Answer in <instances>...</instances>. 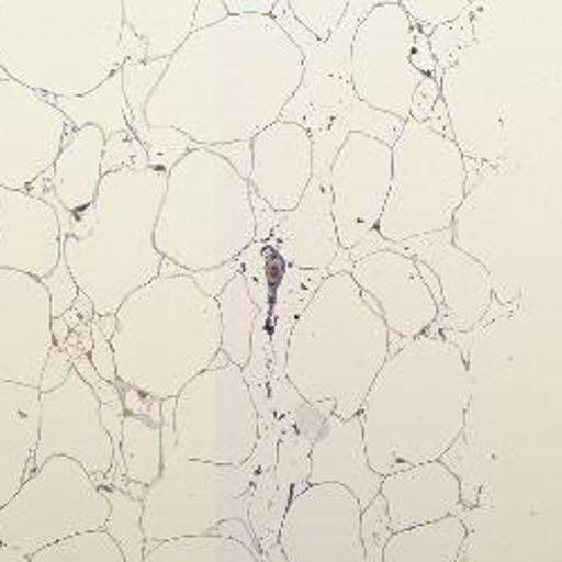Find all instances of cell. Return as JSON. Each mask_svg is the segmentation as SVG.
Segmentation results:
<instances>
[{"label":"cell","mask_w":562,"mask_h":562,"mask_svg":"<svg viewBox=\"0 0 562 562\" xmlns=\"http://www.w3.org/2000/svg\"><path fill=\"white\" fill-rule=\"evenodd\" d=\"M379 495L385 502L390 529L396 533L457 513L461 482L441 459H435L385 475Z\"/></svg>","instance_id":"cb8c5ba5"},{"label":"cell","mask_w":562,"mask_h":562,"mask_svg":"<svg viewBox=\"0 0 562 562\" xmlns=\"http://www.w3.org/2000/svg\"><path fill=\"white\" fill-rule=\"evenodd\" d=\"M439 98H441L439 81L435 79V75H426V79L416 86L414 95H412L409 117L416 122H428Z\"/></svg>","instance_id":"7dc6e473"},{"label":"cell","mask_w":562,"mask_h":562,"mask_svg":"<svg viewBox=\"0 0 562 562\" xmlns=\"http://www.w3.org/2000/svg\"><path fill=\"white\" fill-rule=\"evenodd\" d=\"M167 173L160 169L104 173L95 201L70 214L61 255L95 315H113L139 286L160 274L154 232Z\"/></svg>","instance_id":"277c9868"},{"label":"cell","mask_w":562,"mask_h":562,"mask_svg":"<svg viewBox=\"0 0 562 562\" xmlns=\"http://www.w3.org/2000/svg\"><path fill=\"white\" fill-rule=\"evenodd\" d=\"M349 274L392 336L412 340L437 324L439 306L414 257L387 248L376 250L356 259Z\"/></svg>","instance_id":"ac0fdd59"},{"label":"cell","mask_w":562,"mask_h":562,"mask_svg":"<svg viewBox=\"0 0 562 562\" xmlns=\"http://www.w3.org/2000/svg\"><path fill=\"white\" fill-rule=\"evenodd\" d=\"M468 529L457 513L396 531L387 538L383 562H457L465 544Z\"/></svg>","instance_id":"f1b7e54d"},{"label":"cell","mask_w":562,"mask_h":562,"mask_svg":"<svg viewBox=\"0 0 562 562\" xmlns=\"http://www.w3.org/2000/svg\"><path fill=\"white\" fill-rule=\"evenodd\" d=\"M216 304L221 315V351L229 362L246 369L252 360V334L259 306L248 291L244 270L227 281Z\"/></svg>","instance_id":"1f68e13d"},{"label":"cell","mask_w":562,"mask_h":562,"mask_svg":"<svg viewBox=\"0 0 562 562\" xmlns=\"http://www.w3.org/2000/svg\"><path fill=\"white\" fill-rule=\"evenodd\" d=\"M61 246V223L48 201L0 187V270L43 279L59 263Z\"/></svg>","instance_id":"7402d4cb"},{"label":"cell","mask_w":562,"mask_h":562,"mask_svg":"<svg viewBox=\"0 0 562 562\" xmlns=\"http://www.w3.org/2000/svg\"><path fill=\"white\" fill-rule=\"evenodd\" d=\"M104 133L98 126H70L50 167V192L70 214L88 207L104 178Z\"/></svg>","instance_id":"4316f807"},{"label":"cell","mask_w":562,"mask_h":562,"mask_svg":"<svg viewBox=\"0 0 562 562\" xmlns=\"http://www.w3.org/2000/svg\"><path fill=\"white\" fill-rule=\"evenodd\" d=\"M268 246H274L277 255L291 268L329 272L340 244L326 176L313 173L304 199L279 221Z\"/></svg>","instance_id":"d4e9b609"},{"label":"cell","mask_w":562,"mask_h":562,"mask_svg":"<svg viewBox=\"0 0 562 562\" xmlns=\"http://www.w3.org/2000/svg\"><path fill=\"white\" fill-rule=\"evenodd\" d=\"M244 266L239 259H232L223 266H216V268H207V270H199V272H192V279L196 281V284L201 286L203 293H207L210 297H218L223 293V289L227 286V281L241 272Z\"/></svg>","instance_id":"bcb514c9"},{"label":"cell","mask_w":562,"mask_h":562,"mask_svg":"<svg viewBox=\"0 0 562 562\" xmlns=\"http://www.w3.org/2000/svg\"><path fill=\"white\" fill-rule=\"evenodd\" d=\"M383 477L369 465L364 452L360 414L340 418L329 414L308 448L306 484H338L345 486L362 508H367L381 493Z\"/></svg>","instance_id":"603a6c76"},{"label":"cell","mask_w":562,"mask_h":562,"mask_svg":"<svg viewBox=\"0 0 562 562\" xmlns=\"http://www.w3.org/2000/svg\"><path fill=\"white\" fill-rule=\"evenodd\" d=\"M72 308L79 313L81 322H90L92 317H95V306H92V302H90L81 291H79V295H77Z\"/></svg>","instance_id":"db71d44e"},{"label":"cell","mask_w":562,"mask_h":562,"mask_svg":"<svg viewBox=\"0 0 562 562\" xmlns=\"http://www.w3.org/2000/svg\"><path fill=\"white\" fill-rule=\"evenodd\" d=\"M304 75V53L272 16H227L194 30L169 57L145 120L199 147L252 139L284 117Z\"/></svg>","instance_id":"6da1fadb"},{"label":"cell","mask_w":562,"mask_h":562,"mask_svg":"<svg viewBox=\"0 0 562 562\" xmlns=\"http://www.w3.org/2000/svg\"><path fill=\"white\" fill-rule=\"evenodd\" d=\"M465 194L468 169L454 139L407 117L392 145V182L376 232L403 244L452 229Z\"/></svg>","instance_id":"9c48e42d"},{"label":"cell","mask_w":562,"mask_h":562,"mask_svg":"<svg viewBox=\"0 0 562 562\" xmlns=\"http://www.w3.org/2000/svg\"><path fill=\"white\" fill-rule=\"evenodd\" d=\"M414 21L398 3L373 5L349 41V86L364 106L409 117L416 86L426 79L412 64Z\"/></svg>","instance_id":"7c38bea8"},{"label":"cell","mask_w":562,"mask_h":562,"mask_svg":"<svg viewBox=\"0 0 562 562\" xmlns=\"http://www.w3.org/2000/svg\"><path fill=\"white\" fill-rule=\"evenodd\" d=\"M156 401L149 414H124L120 459L124 477L137 486H151L162 471V414Z\"/></svg>","instance_id":"f546056e"},{"label":"cell","mask_w":562,"mask_h":562,"mask_svg":"<svg viewBox=\"0 0 562 562\" xmlns=\"http://www.w3.org/2000/svg\"><path fill=\"white\" fill-rule=\"evenodd\" d=\"M36 387L0 383V508H3L32 473L38 437Z\"/></svg>","instance_id":"484cf974"},{"label":"cell","mask_w":562,"mask_h":562,"mask_svg":"<svg viewBox=\"0 0 562 562\" xmlns=\"http://www.w3.org/2000/svg\"><path fill=\"white\" fill-rule=\"evenodd\" d=\"M390 536H392V529L387 520L385 502L379 495L367 508H362V515H360V538H362L367 562H383V549Z\"/></svg>","instance_id":"b9f144b4"},{"label":"cell","mask_w":562,"mask_h":562,"mask_svg":"<svg viewBox=\"0 0 562 562\" xmlns=\"http://www.w3.org/2000/svg\"><path fill=\"white\" fill-rule=\"evenodd\" d=\"M331 216L345 250L376 232L392 182V145L364 131H349L329 165Z\"/></svg>","instance_id":"5bb4252c"},{"label":"cell","mask_w":562,"mask_h":562,"mask_svg":"<svg viewBox=\"0 0 562 562\" xmlns=\"http://www.w3.org/2000/svg\"><path fill=\"white\" fill-rule=\"evenodd\" d=\"M70 371H72V360L68 356V351L64 347L53 345L48 360H45L43 371H41L38 392H50V390L59 387L68 379Z\"/></svg>","instance_id":"f6af8a7d"},{"label":"cell","mask_w":562,"mask_h":562,"mask_svg":"<svg viewBox=\"0 0 562 562\" xmlns=\"http://www.w3.org/2000/svg\"><path fill=\"white\" fill-rule=\"evenodd\" d=\"M111 513L104 531L113 538L126 562L145 560V531H143V499L120 488H104Z\"/></svg>","instance_id":"836d02e7"},{"label":"cell","mask_w":562,"mask_h":562,"mask_svg":"<svg viewBox=\"0 0 562 562\" xmlns=\"http://www.w3.org/2000/svg\"><path fill=\"white\" fill-rule=\"evenodd\" d=\"M122 0H0V66L43 95H83L122 66Z\"/></svg>","instance_id":"8992f818"},{"label":"cell","mask_w":562,"mask_h":562,"mask_svg":"<svg viewBox=\"0 0 562 562\" xmlns=\"http://www.w3.org/2000/svg\"><path fill=\"white\" fill-rule=\"evenodd\" d=\"M30 562H126L106 531L61 540L30 555Z\"/></svg>","instance_id":"e575fe53"},{"label":"cell","mask_w":562,"mask_h":562,"mask_svg":"<svg viewBox=\"0 0 562 562\" xmlns=\"http://www.w3.org/2000/svg\"><path fill=\"white\" fill-rule=\"evenodd\" d=\"M45 98H48V102L55 104L66 115V120L75 128L98 126L104 133V137L120 131H131L120 68L113 75H109L100 86L83 92V95H72V98L45 95Z\"/></svg>","instance_id":"4dcf8cb0"},{"label":"cell","mask_w":562,"mask_h":562,"mask_svg":"<svg viewBox=\"0 0 562 562\" xmlns=\"http://www.w3.org/2000/svg\"><path fill=\"white\" fill-rule=\"evenodd\" d=\"M390 356V331L349 272L326 274L286 340L284 379L319 416L351 418Z\"/></svg>","instance_id":"3957f363"},{"label":"cell","mask_w":562,"mask_h":562,"mask_svg":"<svg viewBox=\"0 0 562 562\" xmlns=\"http://www.w3.org/2000/svg\"><path fill=\"white\" fill-rule=\"evenodd\" d=\"M90 336H92V349L88 353L92 367L100 373V376L113 385H117V373H115V358L111 340L102 334L95 319H90Z\"/></svg>","instance_id":"ee69618b"},{"label":"cell","mask_w":562,"mask_h":562,"mask_svg":"<svg viewBox=\"0 0 562 562\" xmlns=\"http://www.w3.org/2000/svg\"><path fill=\"white\" fill-rule=\"evenodd\" d=\"M176 450L196 461L244 465L259 446V409L246 369L223 351L173 398Z\"/></svg>","instance_id":"30bf717a"},{"label":"cell","mask_w":562,"mask_h":562,"mask_svg":"<svg viewBox=\"0 0 562 562\" xmlns=\"http://www.w3.org/2000/svg\"><path fill=\"white\" fill-rule=\"evenodd\" d=\"M143 562H261V555L239 540L207 533L158 542L145 551Z\"/></svg>","instance_id":"d6a6232c"},{"label":"cell","mask_w":562,"mask_h":562,"mask_svg":"<svg viewBox=\"0 0 562 562\" xmlns=\"http://www.w3.org/2000/svg\"><path fill=\"white\" fill-rule=\"evenodd\" d=\"M229 16H270L281 0H221Z\"/></svg>","instance_id":"f907efd6"},{"label":"cell","mask_w":562,"mask_h":562,"mask_svg":"<svg viewBox=\"0 0 562 562\" xmlns=\"http://www.w3.org/2000/svg\"><path fill=\"white\" fill-rule=\"evenodd\" d=\"M473 401V373L446 334H420L387 356L362 407L369 465L381 477L443 459L461 437Z\"/></svg>","instance_id":"7a4b0ae2"},{"label":"cell","mask_w":562,"mask_h":562,"mask_svg":"<svg viewBox=\"0 0 562 562\" xmlns=\"http://www.w3.org/2000/svg\"><path fill=\"white\" fill-rule=\"evenodd\" d=\"M199 0H122L124 25L147 45V59H169L192 34Z\"/></svg>","instance_id":"83f0119b"},{"label":"cell","mask_w":562,"mask_h":562,"mask_svg":"<svg viewBox=\"0 0 562 562\" xmlns=\"http://www.w3.org/2000/svg\"><path fill=\"white\" fill-rule=\"evenodd\" d=\"M412 64L424 72V75H435L437 72V61L430 53V43H428V34L420 30L418 25H414V53H412Z\"/></svg>","instance_id":"816d5d0a"},{"label":"cell","mask_w":562,"mask_h":562,"mask_svg":"<svg viewBox=\"0 0 562 562\" xmlns=\"http://www.w3.org/2000/svg\"><path fill=\"white\" fill-rule=\"evenodd\" d=\"M250 190L272 210L293 212L313 178L311 128L293 120H277L250 139Z\"/></svg>","instance_id":"ffe728a7"},{"label":"cell","mask_w":562,"mask_h":562,"mask_svg":"<svg viewBox=\"0 0 562 562\" xmlns=\"http://www.w3.org/2000/svg\"><path fill=\"white\" fill-rule=\"evenodd\" d=\"M439 86L452 126V139L463 158H499L506 147L504 122L499 117V104L484 86V77L475 72V43L441 72Z\"/></svg>","instance_id":"44dd1931"},{"label":"cell","mask_w":562,"mask_h":562,"mask_svg":"<svg viewBox=\"0 0 562 562\" xmlns=\"http://www.w3.org/2000/svg\"><path fill=\"white\" fill-rule=\"evenodd\" d=\"M109 513L104 488L81 463L70 457H50L0 508V544L30 558L61 540L104 531Z\"/></svg>","instance_id":"8fae6325"},{"label":"cell","mask_w":562,"mask_h":562,"mask_svg":"<svg viewBox=\"0 0 562 562\" xmlns=\"http://www.w3.org/2000/svg\"><path fill=\"white\" fill-rule=\"evenodd\" d=\"M41 284L45 286V291H48L53 317H61L66 311L72 308V304L79 295V286H77L75 277L70 274V270L66 266L64 255H61L59 263L55 266V270L41 279Z\"/></svg>","instance_id":"7bdbcfd3"},{"label":"cell","mask_w":562,"mask_h":562,"mask_svg":"<svg viewBox=\"0 0 562 562\" xmlns=\"http://www.w3.org/2000/svg\"><path fill=\"white\" fill-rule=\"evenodd\" d=\"M8 77H10V75L5 72V68H3V66H0V79H8Z\"/></svg>","instance_id":"6f0895ef"},{"label":"cell","mask_w":562,"mask_h":562,"mask_svg":"<svg viewBox=\"0 0 562 562\" xmlns=\"http://www.w3.org/2000/svg\"><path fill=\"white\" fill-rule=\"evenodd\" d=\"M100 398L72 371L68 379L38 396V437L32 457V471L50 457H70L95 480H106L113 468V441L102 426Z\"/></svg>","instance_id":"2e32d148"},{"label":"cell","mask_w":562,"mask_h":562,"mask_svg":"<svg viewBox=\"0 0 562 562\" xmlns=\"http://www.w3.org/2000/svg\"><path fill=\"white\" fill-rule=\"evenodd\" d=\"M207 149H212L223 160H227L234 171H239L248 180L250 169H252L250 139H239V143H227V145H214V147H207Z\"/></svg>","instance_id":"681fc988"},{"label":"cell","mask_w":562,"mask_h":562,"mask_svg":"<svg viewBox=\"0 0 562 562\" xmlns=\"http://www.w3.org/2000/svg\"><path fill=\"white\" fill-rule=\"evenodd\" d=\"M169 59H147V61H124L120 66L122 72V90L128 106V126L131 131L147 124L145 109L151 98L156 83L160 81Z\"/></svg>","instance_id":"d590c367"},{"label":"cell","mask_w":562,"mask_h":562,"mask_svg":"<svg viewBox=\"0 0 562 562\" xmlns=\"http://www.w3.org/2000/svg\"><path fill=\"white\" fill-rule=\"evenodd\" d=\"M143 171L149 169V158L143 143L135 137L133 131H120L104 139V156H102V171Z\"/></svg>","instance_id":"ab89813d"},{"label":"cell","mask_w":562,"mask_h":562,"mask_svg":"<svg viewBox=\"0 0 562 562\" xmlns=\"http://www.w3.org/2000/svg\"><path fill=\"white\" fill-rule=\"evenodd\" d=\"M70 126L43 92L0 79V187L25 192L55 165Z\"/></svg>","instance_id":"9a60e30c"},{"label":"cell","mask_w":562,"mask_h":562,"mask_svg":"<svg viewBox=\"0 0 562 562\" xmlns=\"http://www.w3.org/2000/svg\"><path fill=\"white\" fill-rule=\"evenodd\" d=\"M53 345L50 297L41 279L0 270V383L38 390Z\"/></svg>","instance_id":"e0dca14e"},{"label":"cell","mask_w":562,"mask_h":562,"mask_svg":"<svg viewBox=\"0 0 562 562\" xmlns=\"http://www.w3.org/2000/svg\"><path fill=\"white\" fill-rule=\"evenodd\" d=\"M394 3H398L420 30L450 23L471 10V0H394Z\"/></svg>","instance_id":"60d3db41"},{"label":"cell","mask_w":562,"mask_h":562,"mask_svg":"<svg viewBox=\"0 0 562 562\" xmlns=\"http://www.w3.org/2000/svg\"><path fill=\"white\" fill-rule=\"evenodd\" d=\"M432 30L435 32L428 34V43H430V53L437 61V70H448L459 59V55L475 43L471 10L463 12L459 19L437 25Z\"/></svg>","instance_id":"f35d334b"},{"label":"cell","mask_w":562,"mask_h":562,"mask_svg":"<svg viewBox=\"0 0 562 562\" xmlns=\"http://www.w3.org/2000/svg\"><path fill=\"white\" fill-rule=\"evenodd\" d=\"M387 250H398L426 263L439 279L441 311L437 322L450 331H473L488 315L495 293L488 270L452 241V229L416 237L403 244H387Z\"/></svg>","instance_id":"d6986e66"},{"label":"cell","mask_w":562,"mask_h":562,"mask_svg":"<svg viewBox=\"0 0 562 562\" xmlns=\"http://www.w3.org/2000/svg\"><path fill=\"white\" fill-rule=\"evenodd\" d=\"M70 336V326L66 324L64 317H53V340L57 347H64Z\"/></svg>","instance_id":"11a10c76"},{"label":"cell","mask_w":562,"mask_h":562,"mask_svg":"<svg viewBox=\"0 0 562 562\" xmlns=\"http://www.w3.org/2000/svg\"><path fill=\"white\" fill-rule=\"evenodd\" d=\"M135 137L143 143L147 158H149V167L151 169H160L165 173H169V169L187 154L196 149L199 145H194L190 137L184 133H180L178 128L171 126H149L143 124L133 128Z\"/></svg>","instance_id":"74e56055"},{"label":"cell","mask_w":562,"mask_h":562,"mask_svg":"<svg viewBox=\"0 0 562 562\" xmlns=\"http://www.w3.org/2000/svg\"><path fill=\"white\" fill-rule=\"evenodd\" d=\"M0 562H30V558L16 549L0 544Z\"/></svg>","instance_id":"9f6ffc18"},{"label":"cell","mask_w":562,"mask_h":562,"mask_svg":"<svg viewBox=\"0 0 562 562\" xmlns=\"http://www.w3.org/2000/svg\"><path fill=\"white\" fill-rule=\"evenodd\" d=\"M284 5L308 34L326 43L347 19L353 0H284Z\"/></svg>","instance_id":"8d00e7d4"},{"label":"cell","mask_w":562,"mask_h":562,"mask_svg":"<svg viewBox=\"0 0 562 562\" xmlns=\"http://www.w3.org/2000/svg\"><path fill=\"white\" fill-rule=\"evenodd\" d=\"M117 383L154 401L176 398L221 351V315L192 274H158L115 311Z\"/></svg>","instance_id":"5b68a950"},{"label":"cell","mask_w":562,"mask_h":562,"mask_svg":"<svg viewBox=\"0 0 562 562\" xmlns=\"http://www.w3.org/2000/svg\"><path fill=\"white\" fill-rule=\"evenodd\" d=\"M160 414L162 471L143 497L145 551L165 540L218 533L225 522L252 529V459L244 465L187 459L173 443V398L160 403Z\"/></svg>","instance_id":"ba28073f"},{"label":"cell","mask_w":562,"mask_h":562,"mask_svg":"<svg viewBox=\"0 0 562 562\" xmlns=\"http://www.w3.org/2000/svg\"><path fill=\"white\" fill-rule=\"evenodd\" d=\"M360 515L362 506L345 486L306 484L284 508L277 549L284 562H367Z\"/></svg>","instance_id":"4fadbf2b"},{"label":"cell","mask_w":562,"mask_h":562,"mask_svg":"<svg viewBox=\"0 0 562 562\" xmlns=\"http://www.w3.org/2000/svg\"><path fill=\"white\" fill-rule=\"evenodd\" d=\"M229 14L225 10V5L221 3V0H199V8H196V14H194V30H203V27H210V25H216L221 21H225Z\"/></svg>","instance_id":"f5cc1de1"},{"label":"cell","mask_w":562,"mask_h":562,"mask_svg":"<svg viewBox=\"0 0 562 562\" xmlns=\"http://www.w3.org/2000/svg\"><path fill=\"white\" fill-rule=\"evenodd\" d=\"M154 244L187 274L239 259L255 244L250 182L207 147L187 151L167 173Z\"/></svg>","instance_id":"52a82bcc"},{"label":"cell","mask_w":562,"mask_h":562,"mask_svg":"<svg viewBox=\"0 0 562 562\" xmlns=\"http://www.w3.org/2000/svg\"><path fill=\"white\" fill-rule=\"evenodd\" d=\"M250 203H252V214H255V241H261L266 244L270 237L274 227L279 225V221L284 218L286 212H277L272 210L268 203H263L252 190H250Z\"/></svg>","instance_id":"c3c4849f"}]
</instances>
